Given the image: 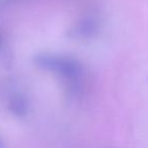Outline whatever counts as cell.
<instances>
[{
  "instance_id": "cell-1",
  "label": "cell",
  "mask_w": 148,
  "mask_h": 148,
  "mask_svg": "<svg viewBox=\"0 0 148 148\" xmlns=\"http://www.w3.org/2000/svg\"><path fill=\"white\" fill-rule=\"evenodd\" d=\"M0 148H3L2 147V144H1V143H0Z\"/></svg>"
}]
</instances>
